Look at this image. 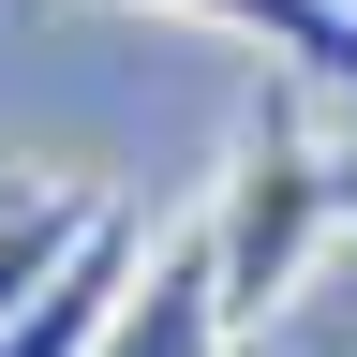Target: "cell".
Wrapping results in <instances>:
<instances>
[{"instance_id": "obj_1", "label": "cell", "mask_w": 357, "mask_h": 357, "mask_svg": "<svg viewBox=\"0 0 357 357\" xmlns=\"http://www.w3.org/2000/svg\"><path fill=\"white\" fill-rule=\"evenodd\" d=\"M208 253H223V312H238V342H268L283 312L312 298V268L342 253L357 223V164H342V105L312 75H268L238 134H223V178H208Z\"/></svg>"}, {"instance_id": "obj_2", "label": "cell", "mask_w": 357, "mask_h": 357, "mask_svg": "<svg viewBox=\"0 0 357 357\" xmlns=\"http://www.w3.org/2000/svg\"><path fill=\"white\" fill-rule=\"evenodd\" d=\"M134 268H149V223H134L119 194L89 208V238L60 253V283H45L15 328H0V357H105V328H119V298H134Z\"/></svg>"}, {"instance_id": "obj_3", "label": "cell", "mask_w": 357, "mask_h": 357, "mask_svg": "<svg viewBox=\"0 0 357 357\" xmlns=\"http://www.w3.org/2000/svg\"><path fill=\"white\" fill-rule=\"evenodd\" d=\"M105 357H238V312H223V253H208V223H164V238H149V268H134Z\"/></svg>"}, {"instance_id": "obj_4", "label": "cell", "mask_w": 357, "mask_h": 357, "mask_svg": "<svg viewBox=\"0 0 357 357\" xmlns=\"http://www.w3.org/2000/svg\"><path fill=\"white\" fill-rule=\"evenodd\" d=\"M149 15L238 30V45H268V75H312V89L357 119V0H149Z\"/></svg>"}, {"instance_id": "obj_5", "label": "cell", "mask_w": 357, "mask_h": 357, "mask_svg": "<svg viewBox=\"0 0 357 357\" xmlns=\"http://www.w3.org/2000/svg\"><path fill=\"white\" fill-rule=\"evenodd\" d=\"M89 208H105L89 178H30V194L0 208V328H15V312H30L45 283H60V253L89 238Z\"/></svg>"}, {"instance_id": "obj_6", "label": "cell", "mask_w": 357, "mask_h": 357, "mask_svg": "<svg viewBox=\"0 0 357 357\" xmlns=\"http://www.w3.org/2000/svg\"><path fill=\"white\" fill-rule=\"evenodd\" d=\"M238 357H268V342H238Z\"/></svg>"}]
</instances>
